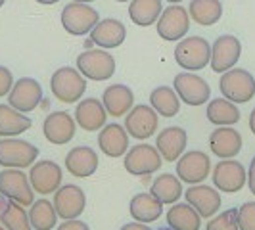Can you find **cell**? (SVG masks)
<instances>
[{"label": "cell", "instance_id": "cell-17", "mask_svg": "<svg viewBox=\"0 0 255 230\" xmlns=\"http://www.w3.org/2000/svg\"><path fill=\"white\" fill-rule=\"evenodd\" d=\"M52 204H54L58 217L67 221V219H77L85 211L87 198H85V192L81 190L79 186L65 184V186L54 192V202Z\"/></svg>", "mask_w": 255, "mask_h": 230}, {"label": "cell", "instance_id": "cell-48", "mask_svg": "<svg viewBox=\"0 0 255 230\" xmlns=\"http://www.w3.org/2000/svg\"><path fill=\"white\" fill-rule=\"evenodd\" d=\"M4 2H6V0H0V8H2V6H4Z\"/></svg>", "mask_w": 255, "mask_h": 230}, {"label": "cell", "instance_id": "cell-49", "mask_svg": "<svg viewBox=\"0 0 255 230\" xmlns=\"http://www.w3.org/2000/svg\"><path fill=\"white\" fill-rule=\"evenodd\" d=\"M115 2H130V0H115Z\"/></svg>", "mask_w": 255, "mask_h": 230}, {"label": "cell", "instance_id": "cell-46", "mask_svg": "<svg viewBox=\"0 0 255 230\" xmlns=\"http://www.w3.org/2000/svg\"><path fill=\"white\" fill-rule=\"evenodd\" d=\"M165 2H171V4H179V2H182V0H165Z\"/></svg>", "mask_w": 255, "mask_h": 230}, {"label": "cell", "instance_id": "cell-7", "mask_svg": "<svg viewBox=\"0 0 255 230\" xmlns=\"http://www.w3.org/2000/svg\"><path fill=\"white\" fill-rule=\"evenodd\" d=\"M0 196L23 207L35 202V190L27 175L19 169H6L0 173Z\"/></svg>", "mask_w": 255, "mask_h": 230}, {"label": "cell", "instance_id": "cell-6", "mask_svg": "<svg viewBox=\"0 0 255 230\" xmlns=\"http://www.w3.org/2000/svg\"><path fill=\"white\" fill-rule=\"evenodd\" d=\"M38 148L31 142L19 138H2L0 140V165L6 169H25L37 161Z\"/></svg>", "mask_w": 255, "mask_h": 230}, {"label": "cell", "instance_id": "cell-47", "mask_svg": "<svg viewBox=\"0 0 255 230\" xmlns=\"http://www.w3.org/2000/svg\"><path fill=\"white\" fill-rule=\"evenodd\" d=\"M157 230H173V229H171V227H169V229H165V227H161V229H157Z\"/></svg>", "mask_w": 255, "mask_h": 230}, {"label": "cell", "instance_id": "cell-25", "mask_svg": "<svg viewBox=\"0 0 255 230\" xmlns=\"http://www.w3.org/2000/svg\"><path fill=\"white\" fill-rule=\"evenodd\" d=\"M98 146L104 152V155H108V157H121L128 148L127 130L121 125H117V123L104 125L100 128V134H98Z\"/></svg>", "mask_w": 255, "mask_h": 230}, {"label": "cell", "instance_id": "cell-14", "mask_svg": "<svg viewBox=\"0 0 255 230\" xmlns=\"http://www.w3.org/2000/svg\"><path fill=\"white\" fill-rule=\"evenodd\" d=\"M213 184L215 188L227 194H236L244 188L246 180H248V173L240 161L232 159H225L219 161L217 165L213 167Z\"/></svg>", "mask_w": 255, "mask_h": 230}, {"label": "cell", "instance_id": "cell-11", "mask_svg": "<svg viewBox=\"0 0 255 230\" xmlns=\"http://www.w3.org/2000/svg\"><path fill=\"white\" fill-rule=\"evenodd\" d=\"M40 100H42V87L31 77H21L19 81H15L12 90L8 92V104L21 114L37 110Z\"/></svg>", "mask_w": 255, "mask_h": 230}, {"label": "cell", "instance_id": "cell-9", "mask_svg": "<svg viewBox=\"0 0 255 230\" xmlns=\"http://www.w3.org/2000/svg\"><path fill=\"white\" fill-rule=\"evenodd\" d=\"M173 89L180 100L188 106H204L211 98V89L204 79L192 71L179 73L173 81Z\"/></svg>", "mask_w": 255, "mask_h": 230}, {"label": "cell", "instance_id": "cell-23", "mask_svg": "<svg viewBox=\"0 0 255 230\" xmlns=\"http://www.w3.org/2000/svg\"><path fill=\"white\" fill-rule=\"evenodd\" d=\"M67 171L77 179H87L98 169V155L89 146H77L65 157Z\"/></svg>", "mask_w": 255, "mask_h": 230}, {"label": "cell", "instance_id": "cell-31", "mask_svg": "<svg viewBox=\"0 0 255 230\" xmlns=\"http://www.w3.org/2000/svg\"><path fill=\"white\" fill-rule=\"evenodd\" d=\"M207 119L219 127H230L240 121V110L227 98H215L207 106Z\"/></svg>", "mask_w": 255, "mask_h": 230}, {"label": "cell", "instance_id": "cell-41", "mask_svg": "<svg viewBox=\"0 0 255 230\" xmlns=\"http://www.w3.org/2000/svg\"><path fill=\"white\" fill-rule=\"evenodd\" d=\"M248 186H250V192L255 196V157L252 159V165L248 171Z\"/></svg>", "mask_w": 255, "mask_h": 230}, {"label": "cell", "instance_id": "cell-10", "mask_svg": "<svg viewBox=\"0 0 255 230\" xmlns=\"http://www.w3.org/2000/svg\"><path fill=\"white\" fill-rule=\"evenodd\" d=\"M242 56V42L232 35H221L211 44L209 64L215 73H225L238 64Z\"/></svg>", "mask_w": 255, "mask_h": 230}, {"label": "cell", "instance_id": "cell-2", "mask_svg": "<svg viewBox=\"0 0 255 230\" xmlns=\"http://www.w3.org/2000/svg\"><path fill=\"white\" fill-rule=\"evenodd\" d=\"M219 89L223 98L234 104H246L255 96V77L246 69L232 67L221 75Z\"/></svg>", "mask_w": 255, "mask_h": 230}, {"label": "cell", "instance_id": "cell-24", "mask_svg": "<svg viewBox=\"0 0 255 230\" xmlns=\"http://www.w3.org/2000/svg\"><path fill=\"white\" fill-rule=\"evenodd\" d=\"M102 104L106 108L108 115L112 117H121L127 115L128 110L134 106V94L128 89L127 85H110L104 90L102 94Z\"/></svg>", "mask_w": 255, "mask_h": 230}, {"label": "cell", "instance_id": "cell-43", "mask_svg": "<svg viewBox=\"0 0 255 230\" xmlns=\"http://www.w3.org/2000/svg\"><path fill=\"white\" fill-rule=\"evenodd\" d=\"M250 130L255 134V108L252 110V115H250Z\"/></svg>", "mask_w": 255, "mask_h": 230}, {"label": "cell", "instance_id": "cell-4", "mask_svg": "<svg viewBox=\"0 0 255 230\" xmlns=\"http://www.w3.org/2000/svg\"><path fill=\"white\" fill-rule=\"evenodd\" d=\"M98 21L100 13L83 2H69L62 10V27L73 37L89 35Z\"/></svg>", "mask_w": 255, "mask_h": 230}, {"label": "cell", "instance_id": "cell-30", "mask_svg": "<svg viewBox=\"0 0 255 230\" xmlns=\"http://www.w3.org/2000/svg\"><path fill=\"white\" fill-rule=\"evenodd\" d=\"M200 213L190 204H177L167 211V223L173 230H200Z\"/></svg>", "mask_w": 255, "mask_h": 230}, {"label": "cell", "instance_id": "cell-42", "mask_svg": "<svg viewBox=\"0 0 255 230\" xmlns=\"http://www.w3.org/2000/svg\"><path fill=\"white\" fill-rule=\"evenodd\" d=\"M119 230H150L148 227H146V223H128V225H125V227H121Z\"/></svg>", "mask_w": 255, "mask_h": 230}, {"label": "cell", "instance_id": "cell-22", "mask_svg": "<svg viewBox=\"0 0 255 230\" xmlns=\"http://www.w3.org/2000/svg\"><path fill=\"white\" fill-rule=\"evenodd\" d=\"M106 119H108V112L104 108L102 100H96V98H87V100H81L75 108V123L83 130H100L106 125Z\"/></svg>", "mask_w": 255, "mask_h": 230}, {"label": "cell", "instance_id": "cell-38", "mask_svg": "<svg viewBox=\"0 0 255 230\" xmlns=\"http://www.w3.org/2000/svg\"><path fill=\"white\" fill-rule=\"evenodd\" d=\"M238 227L240 230H255V202H246L238 209Z\"/></svg>", "mask_w": 255, "mask_h": 230}, {"label": "cell", "instance_id": "cell-40", "mask_svg": "<svg viewBox=\"0 0 255 230\" xmlns=\"http://www.w3.org/2000/svg\"><path fill=\"white\" fill-rule=\"evenodd\" d=\"M58 230H90L89 225L87 223H83V221H77V219H67L65 223H62Z\"/></svg>", "mask_w": 255, "mask_h": 230}, {"label": "cell", "instance_id": "cell-50", "mask_svg": "<svg viewBox=\"0 0 255 230\" xmlns=\"http://www.w3.org/2000/svg\"><path fill=\"white\" fill-rule=\"evenodd\" d=\"M0 230H6V229H4V227H0Z\"/></svg>", "mask_w": 255, "mask_h": 230}, {"label": "cell", "instance_id": "cell-35", "mask_svg": "<svg viewBox=\"0 0 255 230\" xmlns=\"http://www.w3.org/2000/svg\"><path fill=\"white\" fill-rule=\"evenodd\" d=\"M0 223L6 230H33L23 205L15 204L12 200H8L0 209Z\"/></svg>", "mask_w": 255, "mask_h": 230}, {"label": "cell", "instance_id": "cell-28", "mask_svg": "<svg viewBox=\"0 0 255 230\" xmlns=\"http://www.w3.org/2000/svg\"><path fill=\"white\" fill-rule=\"evenodd\" d=\"M31 119L21 112L13 110L10 104H0V136L12 138L31 128Z\"/></svg>", "mask_w": 255, "mask_h": 230}, {"label": "cell", "instance_id": "cell-29", "mask_svg": "<svg viewBox=\"0 0 255 230\" xmlns=\"http://www.w3.org/2000/svg\"><path fill=\"white\" fill-rule=\"evenodd\" d=\"M163 12L161 0H130L128 2V17L134 25L150 27L157 21Z\"/></svg>", "mask_w": 255, "mask_h": 230}, {"label": "cell", "instance_id": "cell-34", "mask_svg": "<svg viewBox=\"0 0 255 230\" xmlns=\"http://www.w3.org/2000/svg\"><path fill=\"white\" fill-rule=\"evenodd\" d=\"M150 194L155 196L161 204H175L180 198V194H184V190H182L179 177H173V175L165 173V175H159L153 180Z\"/></svg>", "mask_w": 255, "mask_h": 230}, {"label": "cell", "instance_id": "cell-8", "mask_svg": "<svg viewBox=\"0 0 255 230\" xmlns=\"http://www.w3.org/2000/svg\"><path fill=\"white\" fill-rule=\"evenodd\" d=\"M155 27H157V35L163 40H180L190 29V15L186 8L179 4H171L157 17Z\"/></svg>", "mask_w": 255, "mask_h": 230}, {"label": "cell", "instance_id": "cell-18", "mask_svg": "<svg viewBox=\"0 0 255 230\" xmlns=\"http://www.w3.org/2000/svg\"><path fill=\"white\" fill-rule=\"evenodd\" d=\"M29 182L33 186V190L46 196L60 188L62 184V169L58 163H54L50 159H42L37 161L29 171Z\"/></svg>", "mask_w": 255, "mask_h": 230}, {"label": "cell", "instance_id": "cell-16", "mask_svg": "<svg viewBox=\"0 0 255 230\" xmlns=\"http://www.w3.org/2000/svg\"><path fill=\"white\" fill-rule=\"evenodd\" d=\"M75 130L77 123L67 112H54V114L46 115V119L42 123L44 138L50 144H56V146L69 144L75 136Z\"/></svg>", "mask_w": 255, "mask_h": 230}, {"label": "cell", "instance_id": "cell-39", "mask_svg": "<svg viewBox=\"0 0 255 230\" xmlns=\"http://www.w3.org/2000/svg\"><path fill=\"white\" fill-rule=\"evenodd\" d=\"M13 87V77H12V71L8 69V67H4V65H0V98H4V96H8V92L12 90Z\"/></svg>", "mask_w": 255, "mask_h": 230}, {"label": "cell", "instance_id": "cell-26", "mask_svg": "<svg viewBox=\"0 0 255 230\" xmlns=\"http://www.w3.org/2000/svg\"><path fill=\"white\" fill-rule=\"evenodd\" d=\"M157 152L165 161H177L186 148V130L180 127H167L157 134Z\"/></svg>", "mask_w": 255, "mask_h": 230}, {"label": "cell", "instance_id": "cell-20", "mask_svg": "<svg viewBox=\"0 0 255 230\" xmlns=\"http://www.w3.org/2000/svg\"><path fill=\"white\" fill-rule=\"evenodd\" d=\"M184 198H186V204H190L200 217L211 219L221 207V196L215 188L211 186H205V184H194L188 190H184Z\"/></svg>", "mask_w": 255, "mask_h": 230}, {"label": "cell", "instance_id": "cell-37", "mask_svg": "<svg viewBox=\"0 0 255 230\" xmlns=\"http://www.w3.org/2000/svg\"><path fill=\"white\" fill-rule=\"evenodd\" d=\"M207 230H240L238 227V209H227L219 217L207 223Z\"/></svg>", "mask_w": 255, "mask_h": 230}, {"label": "cell", "instance_id": "cell-32", "mask_svg": "<svg viewBox=\"0 0 255 230\" xmlns=\"http://www.w3.org/2000/svg\"><path fill=\"white\" fill-rule=\"evenodd\" d=\"M188 15L198 25H215L223 15V6L219 0H192L188 6Z\"/></svg>", "mask_w": 255, "mask_h": 230}, {"label": "cell", "instance_id": "cell-3", "mask_svg": "<svg viewBox=\"0 0 255 230\" xmlns=\"http://www.w3.org/2000/svg\"><path fill=\"white\" fill-rule=\"evenodd\" d=\"M52 94L64 104H73L83 98L87 90V81L73 67H60L54 71L50 79Z\"/></svg>", "mask_w": 255, "mask_h": 230}, {"label": "cell", "instance_id": "cell-33", "mask_svg": "<svg viewBox=\"0 0 255 230\" xmlns=\"http://www.w3.org/2000/svg\"><path fill=\"white\" fill-rule=\"evenodd\" d=\"M150 106L155 110L157 115L163 117H175L180 110V98L177 96L175 89L169 87H155L150 94Z\"/></svg>", "mask_w": 255, "mask_h": 230}, {"label": "cell", "instance_id": "cell-36", "mask_svg": "<svg viewBox=\"0 0 255 230\" xmlns=\"http://www.w3.org/2000/svg\"><path fill=\"white\" fill-rule=\"evenodd\" d=\"M29 221H31L33 229L52 230L56 227V221H58V213L54 209V204H50L48 200L33 202L31 209H29Z\"/></svg>", "mask_w": 255, "mask_h": 230}, {"label": "cell", "instance_id": "cell-19", "mask_svg": "<svg viewBox=\"0 0 255 230\" xmlns=\"http://www.w3.org/2000/svg\"><path fill=\"white\" fill-rule=\"evenodd\" d=\"M125 38H127V27L123 25V21L114 19V17L100 19L90 31V40L104 50L121 46L125 42Z\"/></svg>", "mask_w": 255, "mask_h": 230}, {"label": "cell", "instance_id": "cell-5", "mask_svg": "<svg viewBox=\"0 0 255 230\" xmlns=\"http://www.w3.org/2000/svg\"><path fill=\"white\" fill-rule=\"evenodd\" d=\"M79 73L90 81H108L115 73V58L104 48L98 50H85L77 58Z\"/></svg>", "mask_w": 255, "mask_h": 230}, {"label": "cell", "instance_id": "cell-15", "mask_svg": "<svg viewBox=\"0 0 255 230\" xmlns=\"http://www.w3.org/2000/svg\"><path fill=\"white\" fill-rule=\"evenodd\" d=\"M211 173V161L209 155L204 152H188L177 159V175L182 182L188 184H200L204 182Z\"/></svg>", "mask_w": 255, "mask_h": 230}, {"label": "cell", "instance_id": "cell-12", "mask_svg": "<svg viewBox=\"0 0 255 230\" xmlns=\"http://www.w3.org/2000/svg\"><path fill=\"white\" fill-rule=\"evenodd\" d=\"M125 130L136 140H146L157 130V114L152 106H132L125 115Z\"/></svg>", "mask_w": 255, "mask_h": 230}, {"label": "cell", "instance_id": "cell-21", "mask_svg": "<svg viewBox=\"0 0 255 230\" xmlns=\"http://www.w3.org/2000/svg\"><path fill=\"white\" fill-rule=\"evenodd\" d=\"M209 148L221 159H232L242 150V134L236 128L219 127L209 136Z\"/></svg>", "mask_w": 255, "mask_h": 230}, {"label": "cell", "instance_id": "cell-27", "mask_svg": "<svg viewBox=\"0 0 255 230\" xmlns=\"http://www.w3.org/2000/svg\"><path fill=\"white\" fill-rule=\"evenodd\" d=\"M128 211L134 221L138 223H153L161 217L163 213V204L152 196V194H136L132 200H130V205H128Z\"/></svg>", "mask_w": 255, "mask_h": 230}, {"label": "cell", "instance_id": "cell-45", "mask_svg": "<svg viewBox=\"0 0 255 230\" xmlns=\"http://www.w3.org/2000/svg\"><path fill=\"white\" fill-rule=\"evenodd\" d=\"M71 2H83V4H90V2H94V0H71Z\"/></svg>", "mask_w": 255, "mask_h": 230}, {"label": "cell", "instance_id": "cell-44", "mask_svg": "<svg viewBox=\"0 0 255 230\" xmlns=\"http://www.w3.org/2000/svg\"><path fill=\"white\" fill-rule=\"evenodd\" d=\"M38 4H44V6H52V4H58L60 0H35Z\"/></svg>", "mask_w": 255, "mask_h": 230}, {"label": "cell", "instance_id": "cell-13", "mask_svg": "<svg viewBox=\"0 0 255 230\" xmlns=\"http://www.w3.org/2000/svg\"><path fill=\"white\" fill-rule=\"evenodd\" d=\"M159 167H161V155L157 152V148H153L150 144H138L130 148L125 155V169L134 177L152 175Z\"/></svg>", "mask_w": 255, "mask_h": 230}, {"label": "cell", "instance_id": "cell-1", "mask_svg": "<svg viewBox=\"0 0 255 230\" xmlns=\"http://www.w3.org/2000/svg\"><path fill=\"white\" fill-rule=\"evenodd\" d=\"M211 58V44L204 37H186L180 38L179 44L175 46V62L180 65V69L186 71H200L209 65Z\"/></svg>", "mask_w": 255, "mask_h": 230}]
</instances>
